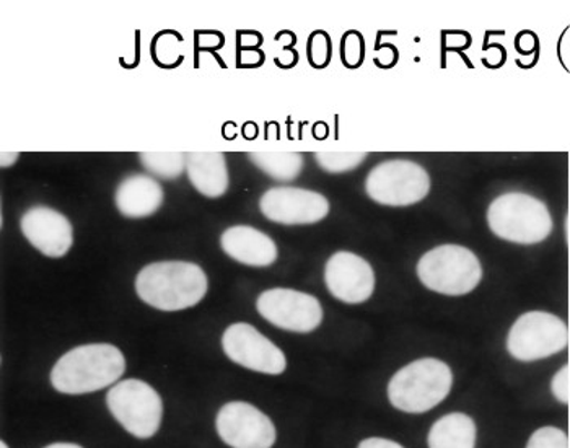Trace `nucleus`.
Returning <instances> with one entry per match:
<instances>
[{
  "instance_id": "9b49d317",
  "label": "nucleus",
  "mask_w": 570,
  "mask_h": 448,
  "mask_svg": "<svg viewBox=\"0 0 570 448\" xmlns=\"http://www.w3.org/2000/svg\"><path fill=\"white\" fill-rule=\"evenodd\" d=\"M217 432L232 448H271L276 442V427L264 412L249 403L234 401L217 415Z\"/></svg>"
},
{
  "instance_id": "bb28decb",
  "label": "nucleus",
  "mask_w": 570,
  "mask_h": 448,
  "mask_svg": "<svg viewBox=\"0 0 570 448\" xmlns=\"http://www.w3.org/2000/svg\"><path fill=\"white\" fill-rule=\"evenodd\" d=\"M358 448H404L401 447L400 444L393 442V440L389 439H380V437H372V439H365L364 442H361Z\"/></svg>"
},
{
  "instance_id": "7c9ffc66",
  "label": "nucleus",
  "mask_w": 570,
  "mask_h": 448,
  "mask_svg": "<svg viewBox=\"0 0 570 448\" xmlns=\"http://www.w3.org/2000/svg\"><path fill=\"white\" fill-rule=\"evenodd\" d=\"M0 448H9L6 442L0 444Z\"/></svg>"
},
{
  "instance_id": "c85d7f7f",
  "label": "nucleus",
  "mask_w": 570,
  "mask_h": 448,
  "mask_svg": "<svg viewBox=\"0 0 570 448\" xmlns=\"http://www.w3.org/2000/svg\"><path fill=\"white\" fill-rule=\"evenodd\" d=\"M45 448H82L80 446H76V444H51V446Z\"/></svg>"
},
{
  "instance_id": "aec40b11",
  "label": "nucleus",
  "mask_w": 570,
  "mask_h": 448,
  "mask_svg": "<svg viewBox=\"0 0 570 448\" xmlns=\"http://www.w3.org/2000/svg\"><path fill=\"white\" fill-rule=\"evenodd\" d=\"M139 158L144 168L158 178H178L186 168V154L181 152H144Z\"/></svg>"
},
{
  "instance_id": "a878e982",
  "label": "nucleus",
  "mask_w": 570,
  "mask_h": 448,
  "mask_svg": "<svg viewBox=\"0 0 570 448\" xmlns=\"http://www.w3.org/2000/svg\"><path fill=\"white\" fill-rule=\"evenodd\" d=\"M551 391L554 395L556 400L561 401V403L568 405L570 401V380L568 376V370L566 367H562L554 377H552L551 382Z\"/></svg>"
},
{
  "instance_id": "b1692460",
  "label": "nucleus",
  "mask_w": 570,
  "mask_h": 448,
  "mask_svg": "<svg viewBox=\"0 0 570 448\" xmlns=\"http://www.w3.org/2000/svg\"><path fill=\"white\" fill-rule=\"evenodd\" d=\"M331 58L330 37L323 31H316L308 40V59L315 67H325Z\"/></svg>"
},
{
  "instance_id": "f03ea898",
  "label": "nucleus",
  "mask_w": 570,
  "mask_h": 448,
  "mask_svg": "<svg viewBox=\"0 0 570 448\" xmlns=\"http://www.w3.org/2000/svg\"><path fill=\"white\" fill-rule=\"evenodd\" d=\"M125 370V356L116 345H79L56 362L51 383L59 393H94L118 382Z\"/></svg>"
},
{
  "instance_id": "393cba45",
  "label": "nucleus",
  "mask_w": 570,
  "mask_h": 448,
  "mask_svg": "<svg viewBox=\"0 0 570 448\" xmlns=\"http://www.w3.org/2000/svg\"><path fill=\"white\" fill-rule=\"evenodd\" d=\"M364 59V40L361 35L351 31L343 40V61L350 67H357Z\"/></svg>"
},
{
  "instance_id": "f8f14e48",
  "label": "nucleus",
  "mask_w": 570,
  "mask_h": 448,
  "mask_svg": "<svg viewBox=\"0 0 570 448\" xmlns=\"http://www.w3.org/2000/svg\"><path fill=\"white\" fill-rule=\"evenodd\" d=\"M259 210L264 217L277 224L305 225L323 221L330 213V203L323 194L281 186L263 194Z\"/></svg>"
},
{
  "instance_id": "dca6fc26",
  "label": "nucleus",
  "mask_w": 570,
  "mask_h": 448,
  "mask_svg": "<svg viewBox=\"0 0 570 448\" xmlns=\"http://www.w3.org/2000/svg\"><path fill=\"white\" fill-rule=\"evenodd\" d=\"M164 197V188L153 176L131 175L116 189L115 203L126 217L142 218L157 213Z\"/></svg>"
},
{
  "instance_id": "5701e85b",
  "label": "nucleus",
  "mask_w": 570,
  "mask_h": 448,
  "mask_svg": "<svg viewBox=\"0 0 570 448\" xmlns=\"http://www.w3.org/2000/svg\"><path fill=\"white\" fill-rule=\"evenodd\" d=\"M527 448H569L568 436L558 427H541L530 437Z\"/></svg>"
},
{
  "instance_id": "9d476101",
  "label": "nucleus",
  "mask_w": 570,
  "mask_h": 448,
  "mask_svg": "<svg viewBox=\"0 0 570 448\" xmlns=\"http://www.w3.org/2000/svg\"><path fill=\"white\" fill-rule=\"evenodd\" d=\"M222 345L230 361L253 372L281 376L287 369L284 352L252 324L235 323L228 327Z\"/></svg>"
},
{
  "instance_id": "20e7f679",
  "label": "nucleus",
  "mask_w": 570,
  "mask_h": 448,
  "mask_svg": "<svg viewBox=\"0 0 570 448\" xmlns=\"http://www.w3.org/2000/svg\"><path fill=\"white\" fill-rule=\"evenodd\" d=\"M492 234L519 245H537L552 234L547 204L527 193H507L495 197L488 210Z\"/></svg>"
},
{
  "instance_id": "ddd939ff",
  "label": "nucleus",
  "mask_w": 570,
  "mask_h": 448,
  "mask_svg": "<svg viewBox=\"0 0 570 448\" xmlns=\"http://www.w3.org/2000/svg\"><path fill=\"white\" fill-rule=\"evenodd\" d=\"M325 282L333 298L344 303H362L375 291V273L364 257L337 252L325 267Z\"/></svg>"
},
{
  "instance_id": "1a4fd4ad",
  "label": "nucleus",
  "mask_w": 570,
  "mask_h": 448,
  "mask_svg": "<svg viewBox=\"0 0 570 448\" xmlns=\"http://www.w3.org/2000/svg\"><path fill=\"white\" fill-rule=\"evenodd\" d=\"M263 319L274 327L294 333H309L322 324L323 309L318 299L292 289H271L256 302Z\"/></svg>"
},
{
  "instance_id": "4be33fe9",
  "label": "nucleus",
  "mask_w": 570,
  "mask_h": 448,
  "mask_svg": "<svg viewBox=\"0 0 570 448\" xmlns=\"http://www.w3.org/2000/svg\"><path fill=\"white\" fill-rule=\"evenodd\" d=\"M179 41L181 38L176 37L175 33H161L158 35L155 40V59L160 62L161 66H174L176 62L181 61V55H179Z\"/></svg>"
},
{
  "instance_id": "2eb2a0df",
  "label": "nucleus",
  "mask_w": 570,
  "mask_h": 448,
  "mask_svg": "<svg viewBox=\"0 0 570 448\" xmlns=\"http://www.w3.org/2000/svg\"><path fill=\"white\" fill-rule=\"evenodd\" d=\"M220 245L232 260L246 266L266 267L277 260L274 240L249 225L228 227L220 236Z\"/></svg>"
},
{
  "instance_id": "f3484780",
  "label": "nucleus",
  "mask_w": 570,
  "mask_h": 448,
  "mask_svg": "<svg viewBox=\"0 0 570 448\" xmlns=\"http://www.w3.org/2000/svg\"><path fill=\"white\" fill-rule=\"evenodd\" d=\"M189 182L207 197H220L228 189V171L222 152H189L186 154Z\"/></svg>"
},
{
  "instance_id": "cd10ccee",
  "label": "nucleus",
  "mask_w": 570,
  "mask_h": 448,
  "mask_svg": "<svg viewBox=\"0 0 570 448\" xmlns=\"http://www.w3.org/2000/svg\"><path fill=\"white\" fill-rule=\"evenodd\" d=\"M19 158V154H7V152H2V167H9V165L13 164V160Z\"/></svg>"
},
{
  "instance_id": "4468645a",
  "label": "nucleus",
  "mask_w": 570,
  "mask_h": 448,
  "mask_svg": "<svg viewBox=\"0 0 570 448\" xmlns=\"http://www.w3.org/2000/svg\"><path fill=\"white\" fill-rule=\"evenodd\" d=\"M20 227L28 242L45 256L62 257L72 249L73 231L69 218L51 207H31L23 214Z\"/></svg>"
},
{
  "instance_id": "6ab92c4d",
  "label": "nucleus",
  "mask_w": 570,
  "mask_h": 448,
  "mask_svg": "<svg viewBox=\"0 0 570 448\" xmlns=\"http://www.w3.org/2000/svg\"><path fill=\"white\" fill-rule=\"evenodd\" d=\"M249 158L277 182H294L304 168V157L297 152H253Z\"/></svg>"
},
{
  "instance_id": "412c9836",
  "label": "nucleus",
  "mask_w": 570,
  "mask_h": 448,
  "mask_svg": "<svg viewBox=\"0 0 570 448\" xmlns=\"http://www.w3.org/2000/svg\"><path fill=\"white\" fill-rule=\"evenodd\" d=\"M367 158L365 152H318L316 162L323 171L344 173L354 171Z\"/></svg>"
},
{
  "instance_id": "c756f323",
  "label": "nucleus",
  "mask_w": 570,
  "mask_h": 448,
  "mask_svg": "<svg viewBox=\"0 0 570 448\" xmlns=\"http://www.w3.org/2000/svg\"><path fill=\"white\" fill-rule=\"evenodd\" d=\"M566 370H568V376H569V380H570V359H569V363H566Z\"/></svg>"
},
{
  "instance_id": "423d86ee",
  "label": "nucleus",
  "mask_w": 570,
  "mask_h": 448,
  "mask_svg": "<svg viewBox=\"0 0 570 448\" xmlns=\"http://www.w3.org/2000/svg\"><path fill=\"white\" fill-rule=\"evenodd\" d=\"M108 408L116 421L137 439H150L160 429L164 403L142 380L129 379L108 391Z\"/></svg>"
},
{
  "instance_id": "f257e3e1",
  "label": "nucleus",
  "mask_w": 570,
  "mask_h": 448,
  "mask_svg": "<svg viewBox=\"0 0 570 448\" xmlns=\"http://www.w3.org/2000/svg\"><path fill=\"white\" fill-rule=\"evenodd\" d=\"M140 300L161 312H179L198 305L207 294L203 267L186 261H164L144 267L136 279Z\"/></svg>"
},
{
  "instance_id": "39448f33",
  "label": "nucleus",
  "mask_w": 570,
  "mask_h": 448,
  "mask_svg": "<svg viewBox=\"0 0 570 448\" xmlns=\"http://www.w3.org/2000/svg\"><path fill=\"white\" fill-rule=\"evenodd\" d=\"M417 276L438 294L459 298L473 292L483 279V266L471 250L442 245L419 260Z\"/></svg>"
},
{
  "instance_id": "7ed1b4c3",
  "label": "nucleus",
  "mask_w": 570,
  "mask_h": 448,
  "mask_svg": "<svg viewBox=\"0 0 570 448\" xmlns=\"http://www.w3.org/2000/svg\"><path fill=\"white\" fill-rule=\"evenodd\" d=\"M453 373L445 362L419 359L397 370L389 384V398L396 409L410 415L431 411L452 390Z\"/></svg>"
},
{
  "instance_id": "a211bd4d",
  "label": "nucleus",
  "mask_w": 570,
  "mask_h": 448,
  "mask_svg": "<svg viewBox=\"0 0 570 448\" xmlns=\"http://www.w3.org/2000/svg\"><path fill=\"white\" fill-rule=\"evenodd\" d=\"M474 444L476 426L463 412L443 416L429 432V448H474Z\"/></svg>"
},
{
  "instance_id": "0eeeda50",
  "label": "nucleus",
  "mask_w": 570,
  "mask_h": 448,
  "mask_svg": "<svg viewBox=\"0 0 570 448\" xmlns=\"http://www.w3.org/2000/svg\"><path fill=\"white\" fill-rule=\"evenodd\" d=\"M365 192L383 206H413L431 193V176L416 162H383L368 173Z\"/></svg>"
},
{
  "instance_id": "6e6552de",
  "label": "nucleus",
  "mask_w": 570,
  "mask_h": 448,
  "mask_svg": "<svg viewBox=\"0 0 570 448\" xmlns=\"http://www.w3.org/2000/svg\"><path fill=\"white\" fill-rule=\"evenodd\" d=\"M568 324L548 312H528L517 319L507 338V351L522 362L540 361L564 351Z\"/></svg>"
}]
</instances>
